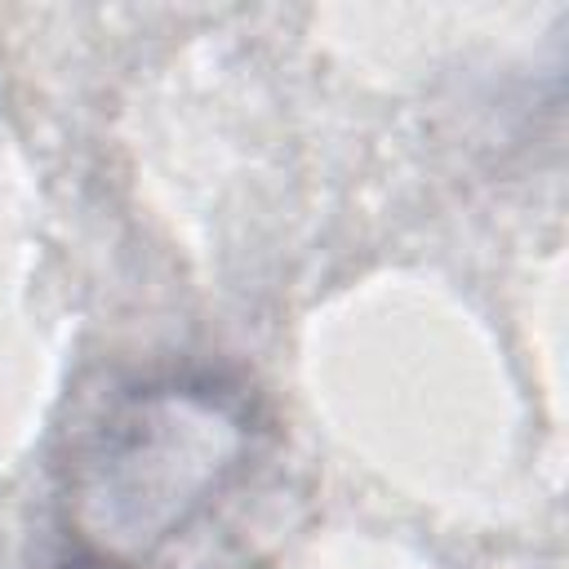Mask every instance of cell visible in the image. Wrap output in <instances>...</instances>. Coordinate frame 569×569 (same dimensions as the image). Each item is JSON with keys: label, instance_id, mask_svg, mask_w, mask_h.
I'll return each instance as SVG.
<instances>
[{"label": "cell", "instance_id": "cell-1", "mask_svg": "<svg viewBox=\"0 0 569 569\" xmlns=\"http://www.w3.org/2000/svg\"><path fill=\"white\" fill-rule=\"evenodd\" d=\"M249 413L218 382H156L120 396L71 458L80 551L116 560L173 538L236 476Z\"/></svg>", "mask_w": 569, "mask_h": 569}]
</instances>
